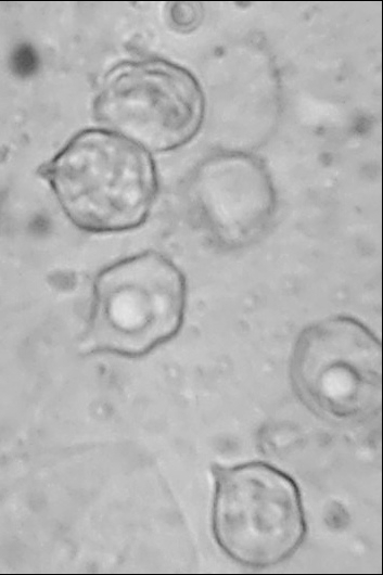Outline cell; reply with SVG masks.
<instances>
[{"label": "cell", "mask_w": 383, "mask_h": 575, "mask_svg": "<svg viewBox=\"0 0 383 575\" xmlns=\"http://www.w3.org/2000/svg\"><path fill=\"white\" fill-rule=\"evenodd\" d=\"M212 528L232 561L253 568L277 565L301 547L306 519L299 488L261 461L213 468Z\"/></svg>", "instance_id": "3"}, {"label": "cell", "mask_w": 383, "mask_h": 575, "mask_svg": "<svg viewBox=\"0 0 383 575\" xmlns=\"http://www.w3.org/2000/svg\"><path fill=\"white\" fill-rule=\"evenodd\" d=\"M290 378L298 398L320 418L365 423L382 409V344L355 318H323L296 337Z\"/></svg>", "instance_id": "4"}, {"label": "cell", "mask_w": 383, "mask_h": 575, "mask_svg": "<svg viewBox=\"0 0 383 575\" xmlns=\"http://www.w3.org/2000/svg\"><path fill=\"white\" fill-rule=\"evenodd\" d=\"M93 118L148 152H167L200 131L205 98L196 77L158 58L123 61L103 77Z\"/></svg>", "instance_id": "5"}, {"label": "cell", "mask_w": 383, "mask_h": 575, "mask_svg": "<svg viewBox=\"0 0 383 575\" xmlns=\"http://www.w3.org/2000/svg\"><path fill=\"white\" fill-rule=\"evenodd\" d=\"M195 220L218 246L239 248L258 239L276 209V191L263 163L246 153H218L188 183Z\"/></svg>", "instance_id": "6"}, {"label": "cell", "mask_w": 383, "mask_h": 575, "mask_svg": "<svg viewBox=\"0 0 383 575\" xmlns=\"http://www.w3.org/2000/svg\"><path fill=\"white\" fill-rule=\"evenodd\" d=\"M65 217L98 234L140 227L157 193L151 153L105 128L75 133L38 168Z\"/></svg>", "instance_id": "1"}, {"label": "cell", "mask_w": 383, "mask_h": 575, "mask_svg": "<svg viewBox=\"0 0 383 575\" xmlns=\"http://www.w3.org/2000/svg\"><path fill=\"white\" fill-rule=\"evenodd\" d=\"M187 293L181 269L159 252L110 263L93 279L79 349L129 358L149 354L180 331Z\"/></svg>", "instance_id": "2"}]
</instances>
